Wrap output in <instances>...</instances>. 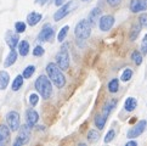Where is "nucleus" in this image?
I'll list each match as a JSON object with an SVG mask.
<instances>
[{
  "label": "nucleus",
  "instance_id": "1",
  "mask_svg": "<svg viewBox=\"0 0 147 146\" xmlns=\"http://www.w3.org/2000/svg\"><path fill=\"white\" fill-rule=\"evenodd\" d=\"M46 73L50 78V80L54 83L57 88H63L66 85V78L62 74V70L54 62H50L46 66Z\"/></svg>",
  "mask_w": 147,
  "mask_h": 146
},
{
  "label": "nucleus",
  "instance_id": "2",
  "mask_svg": "<svg viewBox=\"0 0 147 146\" xmlns=\"http://www.w3.org/2000/svg\"><path fill=\"white\" fill-rule=\"evenodd\" d=\"M35 89L41 95V97L45 99V100L51 97V95H52V84H51L50 78H48L44 74L39 76L35 80Z\"/></svg>",
  "mask_w": 147,
  "mask_h": 146
},
{
  "label": "nucleus",
  "instance_id": "3",
  "mask_svg": "<svg viewBox=\"0 0 147 146\" xmlns=\"http://www.w3.org/2000/svg\"><path fill=\"white\" fill-rule=\"evenodd\" d=\"M91 29H92V26L90 24L88 20H82L77 23L76 28H74V34L78 39H83L85 40L88 39L91 34Z\"/></svg>",
  "mask_w": 147,
  "mask_h": 146
},
{
  "label": "nucleus",
  "instance_id": "4",
  "mask_svg": "<svg viewBox=\"0 0 147 146\" xmlns=\"http://www.w3.org/2000/svg\"><path fill=\"white\" fill-rule=\"evenodd\" d=\"M69 53H68V45L63 44L60 51L56 55V65L60 67L62 71H66L69 68Z\"/></svg>",
  "mask_w": 147,
  "mask_h": 146
},
{
  "label": "nucleus",
  "instance_id": "5",
  "mask_svg": "<svg viewBox=\"0 0 147 146\" xmlns=\"http://www.w3.org/2000/svg\"><path fill=\"white\" fill-rule=\"evenodd\" d=\"M29 139H30V127L28 126V124L20 126V128H18V137L13 141V146H21V145L27 144L29 141Z\"/></svg>",
  "mask_w": 147,
  "mask_h": 146
},
{
  "label": "nucleus",
  "instance_id": "6",
  "mask_svg": "<svg viewBox=\"0 0 147 146\" xmlns=\"http://www.w3.org/2000/svg\"><path fill=\"white\" fill-rule=\"evenodd\" d=\"M76 6H77V3L74 1V0H71V1L61 5V7L54 14V20L55 21H61L62 18H65L69 12H72V10Z\"/></svg>",
  "mask_w": 147,
  "mask_h": 146
},
{
  "label": "nucleus",
  "instance_id": "7",
  "mask_svg": "<svg viewBox=\"0 0 147 146\" xmlns=\"http://www.w3.org/2000/svg\"><path fill=\"white\" fill-rule=\"evenodd\" d=\"M6 122L7 126L11 132H17L20 126H21V121H20V114L16 111H10L6 114Z\"/></svg>",
  "mask_w": 147,
  "mask_h": 146
},
{
  "label": "nucleus",
  "instance_id": "8",
  "mask_svg": "<svg viewBox=\"0 0 147 146\" xmlns=\"http://www.w3.org/2000/svg\"><path fill=\"white\" fill-rule=\"evenodd\" d=\"M55 36V29L51 27L49 23H46L43 28H41L40 33L38 35V40L40 43H44V41H51Z\"/></svg>",
  "mask_w": 147,
  "mask_h": 146
},
{
  "label": "nucleus",
  "instance_id": "9",
  "mask_svg": "<svg viewBox=\"0 0 147 146\" xmlns=\"http://www.w3.org/2000/svg\"><path fill=\"white\" fill-rule=\"evenodd\" d=\"M146 127H147V122L145 121V119H141V121H139L133 128L129 129V132H128V134H127L128 138H129V139H134V138L140 137V135L145 132Z\"/></svg>",
  "mask_w": 147,
  "mask_h": 146
},
{
  "label": "nucleus",
  "instance_id": "10",
  "mask_svg": "<svg viewBox=\"0 0 147 146\" xmlns=\"http://www.w3.org/2000/svg\"><path fill=\"white\" fill-rule=\"evenodd\" d=\"M113 24H114V17L111 16V15H105V16H101L98 20V27L102 32H108L113 27Z\"/></svg>",
  "mask_w": 147,
  "mask_h": 146
},
{
  "label": "nucleus",
  "instance_id": "11",
  "mask_svg": "<svg viewBox=\"0 0 147 146\" xmlns=\"http://www.w3.org/2000/svg\"><path fill=\"white\" fill-rule=\"evenodd\" d=\"M147 10V0H131L130 1V11L134 14L142 12Z\"/></svg>",
  "mask_w": 147,
  "mask_h": 146
},
{
  "label": "nucleus",
  "instance_id": "12",
  "mask_svg": "<svg viewBox=\"0 0 147 146\" xmlns=\"http://www.w3.org/2000/svg\"><path fill=\"white\" fill-rule=\"evenodd\" d=\"M26 121H27V124L30 128H33L35 124L38 123V121H39L38 112H36L35 110H33V108L27 110V112H26Z\"/></svg>",
  "mask_w": 147,
  "mask_h": 146
},
{
  "label": "nucleus",
  "instance_id": "13",
  "mask_svg": "<svg viewBox=\"0 0 147 146\" xmlns=\"http://www.w3.org/2000/svg\"><path fill=\"white\" fill-rule=\"evenodd\" d=\"M20 43V38H18V33H13L11 30H7L6 33V44L9 45L10 49H16V46Z\"/></svg>",
  "mask_w": 147,
  "mask_h": 146
},
{
  "label": "nucleus",
  "instance_id": "14",
  "mask_svg": "<svg viewBox=\"0 0 147 146\" xmlns=\"http://www.w3.org/2000/svg\"><path fill=\"white\" fill-rule=\"evenodd\" d=\"M10 128L7 126H5V124H1L0 126V146L1 145H5L9 139H10Z\"/></svg>",
  "mask_w": 147,
  "mask_h": 146
},
{
  "label": "nucleus",
  "instance_id": "15",
  "mask_svg": "<svg viewBox=\"0 0 147 146\" xmlns=\"http://www.w3.org/2000/svg\"><path fill=\"white\" fill-rule=\"evenodd\" d=\"M100 17H101V9L95 7V9H92V10H91V12H90V14H89V18H88V21L90 22V24L94 27V26H95V23L100 20Z\"/></svg>",
  "mask_w": 147,
  "mask_h": 146
},
{
  "label": "nucleus",
  "instance_id": "16",
  "mask_svg": "<svg viewBox=\"0 0 147 146\" xmlns=\"http://www.w3.org/2000/svg\"><path fill=\"white\" fill-rule=\"evenodd\" d=\"M41 18H43V16H41V14H38V12H30L28 16H27V23L29 24V26H36L38 24L40 21H41Z\"/></svg>",
  "mask_w": 147,
  "mask_h": 146
},
{
  "label": "nucleus",
  "instance_id": "17",
  "mask_svg": "<svg viewBox=\"0 0 147 146\" xmlns=\"http://www.w3.org/2000/svg\"><path fill=\"white\" fill-rule=\"evenodd\" d=\"M10 83V74L6 71H0V90H5Z\"/></svg>",
  "mask_w": 147,
  "mask_h": 146
},
{
  "label": "nucleus",
  "instance_id": "18",
  "mask_svg": "<svg viewBox=\"0 0 147 146\" xmlns=\"http://www.w3.org/2000/svg\"><path fill=\"white\" fill-rule=\"evenodd\" d=\"M17 60V51L15 49H11V51L9 53V55L6 56V59H5V62H4V67H10L12 66L15 62Z\"/></svg>",
  "mask_w": 147,
  "mask_h": 146
},
{
  "label": "nucleus",
  "instance_id": "19",
  "mask_svg": "<svg viewBox=\"0 0 147 146\" xmlns=\"http://www.w3.org/2000/svg\"><path fill=\"white\" fill-rule=\"evenodd\" d=\"M138 107V101L135 97H128L124 102V110L127 112H133L134 110Z\"/></svg>",
  "mask_w": 147,
  "mask_h": 146
},
{
  "label": "nucleus",
  "instance_id": "20",
  "mask_svg": "<svg viewBox=\"0 0 147 146\" xmlns=\"http://www.w3.org/2000/svg\"><path fill=\"white\" fill-rule=\"evenodd\" d=\"M18 54L21 56H27L29 54V43L27 40H22L18 43Z\"/></svg>",
  "mask_w": 147,
  "mask_h": 146
},
{
  "label": "nucleus",
  "instance_id": "21",
  "mask_svg": "<svg viewBox=\"0 0 147 146\" xmlns=\"http://www.w3.org/2000/svg\"><path fill=\"white\" fill-rule=\"evenodd\" d=\"M23 80H24L23 76H22V74H18V76L13 79V82H12L11 89H12L13 91H18L21 88H22V85H23Z\"/></svg>",
  "mask_w": 147,
  "mask_h": 146
},
{
  "label": "nucleus",
  "instance_id": "22",
  "mask_svg": "<svg viewBox=\"0 0 147 146\" xmlns=\"http://www.w3.org/2000/svg\"><path fill=\"white\" fill-rule=\"evenodd\" d=\"M86 138H88V141L90 144H95L100 140V133L95 129H90L88 132V137Z\"/></svg>",
  "mask_w": 147,
  "mask_h": 146
},
{
  "label": "nucleus",
  "instance_id": "23",
  "mask_svg": "<svg viewBox=\"0 0 147 146\" xmlns=\"http://www.w3.org/2000/svg\"><path fill=\"white\" fill-rule=\"evenodd\" d=\"M106 122H107V117L103 116V114H97V116L95 117V121H94L95 126H96L100 130H102V129L105 128V126H106Z\"/></svg>",
  "mask_w": 147,
  "mask_h": 146
},
{
  "label": "nucleus",
  "instance_id": "24",
  "mask_svg": "<svg viewBox=\"0 0 147 146\" xmlns=\"http://www.w3.org/2000/svg\"><path fill=\"white\" fill-rule=\"evenodd\" d=\"M141 32V23H136V24H133V27L130 29V40H135L138 39V36Z\"/></svg>",
  "mask_w": 147,
  "mask_h": 146
},
{
  "label": "nucleus",
  "instance_id": "25",
  "mask_svg": "<svg viewBox=\"0 0 147 146\" xmlns=\"http://www.w3.org/2000/svg\"><path fill=\"white\" fill-rule=\"evenodd\" d=\"M115 105H117V100H111V101H108L106 105H105V107H103V116L107 117L108 114L114 110Z\"/></svg>",
  "mask_w": 147,
  "mask_h": 146
},
{
  "label": "nucleus",
  "instance_id": "26",
  "mask_svg": "<svg viewBox=\"0 0 147 146\" xmlns=\"http://www.w3.org/2000/svg\"><path fill=\"white\" fill-rule=\"evenodd\" d=\"M34 72H35V66L29 65V66H27V67L24 68V71H23V73H22V76H23L24 79H28V78H30V77L34 74Z\"/></svg>",
  "mask_w": 147,
  "mask_h": 146
},
{
  "label": "nucleus",
  "instance_id": "27",
  "mask_svg": "<svg viewBox=\"0 0 147 146\" xmlns=\"http://www.w3.org/2000/svg\"><path fill=\"white\" fill-rule=\"evenodd\" d=\"M108 90L111 93H117L119 90V80L117 78H114L108 83Z\"/></svg>",
  "mask_w": 147,
  "mask_h": 146
},
{
  "label": "nucleus",
  "instance_id": "28",
  "mask_svg": "<svg viewBox=\"0 0 147 146\" xmlns=\"http://www.w3.org/2000/svg\"><path fill=\"white\" fill-rule=\"evenodd\" d=\"M131 60L135 62L136 66H140L142 64V54H140V51H134L133 54H131Z\"/></svg>",
  "mask_w": 147,
  "mask_h": 146
},
{
  "label": "nucleus",
  "instance_id": "29",
  "mask_svg": "<svg viewBox=\"0 0 147 146\" xmlns=\"http://www.w3.org/2000/svg\"><path fill=\"white\" fill-rule=\"evenodd\" d=\"M68 30H69V27H68V26H65V27H62V29L59 32V35H57V40H59L60 43H62V41L66 39V36L68 34Z\"/></svg>",
  "mask_w": 147,
  "mask_h": 146
},
{
  "label": "nucleus",
  "instance_id": "30",
  "mask_svg": "<svg viewBox=\"0 0 147 146\" xmlns=\"http://www.w3.org/2000/svg\"><path fill=\"white\" fill-rule=\"evenodd\" d=\"M131 77H133V71H131L130 68H127V70H124L122 76H120V80L122 82H129Z\"/></svg>",
  "mask_w": 147,
  "mask_h": 146
},
{
  "label": "nucleus",
  "instance_id": "31",
  "mask_svg": "<svg viewBox=\"0 0 147 146\" xmlns=\"http://www.w3.org/2000/svg\"><path fill=\"white\" fill-rule=\"evenodd\" d=\"M38 102H39V95H38V94H35V93L30 94V95H29V103H30V105L34 107V106L38 105Z\"/></svg>",
  "mask_w": 147,
  "mask_h": 146
},
{
  "label": "nucleus",
  "instance_id": "32",
  "mask_svg": "<svg viewBox=\"0 0 147 146\" xmlns=\"http://www.w3.org/2000/svg\"><path fill=\"white\" fill-rule=\"evenodd\" d=\"M15 30H16V32L20 34V33H23L24 30H26V23L24 22H16L15 23Z\"/></svg>",
  "mask_w": 147,
  "mask_h": 146
},
{
  "label": "nucleus",
  "instance_id": "33",
  "mask_svg": "<svg viewBox=\"0 0 147 146\" xmlns=\"http://www.w3.org/2000/svg\"><path fill=\"white\" fill-rule=\"evenodd\" d=\"M44 53H45V50L43 49V46H40V45H38V46H35V48L33 49V56H43L44 55Z\"/></svg>",
  "mask_w": 147,
  "mask_h": 146
},
{
  "label": "nucleus",
  "instance_id": "34",
  "mask_svg": "<svg viewBox=\"0 0 147 146\" xmlns=\"http://www.w3.org/2000/svg\"><path fill=\"white\" fill-rule=\"evenodd\" d=\"M114 137H115V132H114L113 129H111V130H109V132L106 134V137H105V143H106V144L111 143L112 140L114 139Z\"/></svg>",
  "mask_w": 147,
  "mask_h": 146
},
{
  "label": "nucleus",
  "instance_id": "35",
  "mask_svg": "<svg viewBox=\"0 0 147 146\" xmlns=\"http://www.w3.org/2000/svg\"><path fill=\"white\" fill-rule=\"evenodd\" d=\"M141 53H142V55L147 54V34L144 36L142 41H141Z\"/></svg>",
  "mask_w": 147,
  "mask_h": 146
},
{
  "label": "nucleus",
  "instance_id": "36",
  "mask_svg": "<svg viewBox=\"0 0 147 146\" xmlns=\"http://www.w3.org/2000/svg\"><path fill=\"white\" fill-rule=\"evenodd\" d=\"M139 22L141 23V26H144V27L147 28V14H142L140 15L139 17Z\"/></svg>",
  "mask_w": 147,
  "mask_h": 146
},
{
  "label": "nucleus",
  "instance_id": "37",
  "mask_svg": "<svg viewBox=\"0 0 147 146\" xmlns=\"http://www.w3.org/2000/svg\"><path fill=\"white\" fill-rule=\"evenodd\" d=\"M123 0H107V3H108V5H111L112 7H117L118 5L122 3Z\"/></svg>",
  "mask_w": 147,
  "mask_h": 146
},
{
  "label": "nucleus",
  "instance_id": "38",
  "mask_svg": "<svg viewBox=\"0 0 147 146\" xmlns=\"http://www.w3.org/2000/svg\"><path fill=\"white\" fill-rule=\"evenodd\" d=\"M46 3H48V0H35V4H38V5H45Z\"/></svg>",
  "mask_w": 147,
  "mask_h": 146
},
{
  "label": "nucleus",
  "instance_id": "39",
  "mask_svg": "<svg viewBox=\"0 0 147 146\" xmlns=\"http://www.w3.org/2000/svg\"><path fill=\"white\" fill-rule=\"evenodd\" d=\"M136 145H138V143L134 141V140H130V141L127 143V146H136Z\"/></svg>",
  "mask_w": 147,
  "mask_h": 146
},
{
  "label": "nucleus",
  "instance_id": "40",
  "mask_svg": "<svg viewBox=\"0 0 147 146\" xmlns=\"http://www.w3.org/2000/svg\"><path fill=\"white\" fill-rule=\"evenodd\" d=\"M65 0H55V5H57V6H61V5H63Z\"/></svg>",
  "mask_w": 147,
  "mask_h": 146
},
{
  "label": "nucleus",
  "instance_id": "41",
  "mask_svg": "<svg viewBox=\"0 0 147 146\" xmlns=\"http://www.w3.org/2000/svg\"><path fill=\"white\" fill-rule=\"evenodd\" d=\"M82 1H88V0H82Z\"/></svg>",
  "mask_w": 147,
  "mask_h": 146
}]
</instances>
